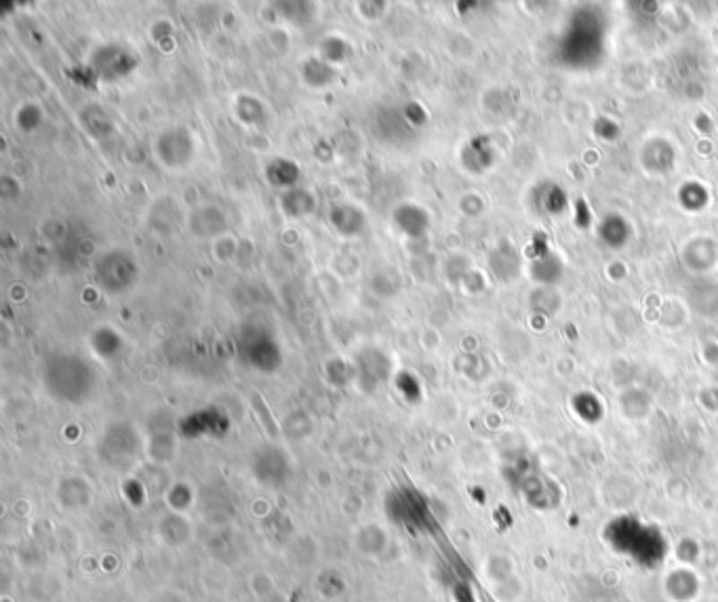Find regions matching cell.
<instances>
[{
	"label": "cell",
	"instance_id": "7",
	"mask_svg": "<svg viewBox=\"0 0 718 602\" xmlns=\"http://www.w3.org/2000/svg\"><path fill=\"white\" fill-rule=\"evenodd\" d=\"M91 487H89L87 480L76 479V476H70V479H64L57 487V497L65 510H82L87 508L89 502H91Z\"/></svg>",
	"mask_w": 718,
	"mask_h": 602
},
{
	"label": "cell",
	"instance_id": "12",
	"mask_svg": "<svg viewBox=\"0 0 718 602\" xmlns=\"http://www.w3.org/2000/svg\"><path fill=\"white\" fill-rule=\"evenodd\" d=\"M316 207V200L310 190H303V188H293V190H286L283 200H280V208H283V213L286 217H306L310 213L314 211Z\"/></svg>",
	"mask_w": 718,
	"mask_h": 602
},
{
	"label": "cell",
	"instance_id": "10",
	"mask_svg": "<svg viewBox=\"0 0 718 602\" xmlns=\"http://www.w3.org/2000/svg\"><path fill=\"white\" fill-rule=\"evenodd\" d=\"M299 177H302V169H299V165L291 158H274L272 163L266 166V180L277 188L285 190L297 188Z\"/></svg>",
	"mask_w": 718,
	"mask_h": 602
},
{
	"label": "cell",
	"instance_id": "5",
	"mask_svg": "<svg viewBox=\"0 0 718 602\" xmlns=\"http://www.w3.org/2000/svg\"><path fill=\"white\" fill-rule=\"evenodd\" d=\"M243 356L251 367L270 373L280 367L278 343L268 335H253L243 342Z\"/></svg>",
	"mask_w": 718,
	"mask_h": 602
},
{
	"label": "cell",
	"instance_id": "13",
	"mask_svg": "<svg viewBox=\"0 0 718 602\" xmlns=\"http://www.w3.org/2000/svg\"><path fill=\"white\" fill-rule=\"evenodd\" d=\"M91 343L95 354H99L101 359H112V356L118 354V350H121L123 339L115 329H110V326H101V329L93 333Z\"/></svg>",
	"mask_w": 718,
	"mask_h": 602
},
{
	"label": "cell",
	"instance_id": "17",
	"mask_svg": "<svg viewBox=\"0 0 718 602\" xmlns=\"http://www.w3.org/2000/svg\"><path fill=\"white\" fill-rule=\"evenodd\" d=\"M403 116L406 123L413 124V127H420V124H423V121H426V110H423L420 104H406L403 108Z\"/></svg>",
	"mask_w": 718,
	"mask_h": 602
},
{
	"label": "cell",
	"instance_id": "15",
	"mask_svg": "<svg viewBox=\"0 0 718 602\" xmlns=\"http://www.w3.org/2000/svg\"><path fill=\"white\" fill-rule=\"evenodd\" d=\"M91 110H93V116L89 114L87 110H82V124H85L89 133L95 135V137H101V135L107 133V131L112 129V124L106 118L104 110H99V108H91Z\"/></svg>",
	"mask_w": 718,
	"mask_h": 602
},
{
	"label": "cell",
	"instance_id": "6",
	"mask_svg": "<svg viewBox=\"0 0 718 602\" xmlns=\"http://www.w3.org/2000/svg\"><path fill=\"white\" fill-rule=\"evenodd\" d=\"M299 74H302V81L312 89H325L339 79V70L331 64L322 62L319 55L303 59L302 65H299Z\"/></svg>",
	"mask_w": 718,
	"mask_h": 602
},
{
	"label": "cell",
	"instance_id": "1",
	"mask_svg": "<svg viewBox=\"0 0 718 602\" xmlns=\"http://www.w3.org/2000/svg\"><path fill=\"white\" fill-rule=\"evenodd\" d=\"M93 371L79 356H56L47 362L45 384L49 394L65 403H79L93 387Z\"/></svg>",
	"mask_w": 718,
	"mask_h": 602
},
{
	"label": "cell",
	"instance_id": "11",
	"mask_svg": "<svg viewBox=\"0 0 718 602\" xmlns=\"http://www.w3.org/2000/svg\"><path fill=\"white\" fill-rule=\"evenodd\" d=\"M235 110H236V116L241 118V123L247 124V127L263 129L268 124L266 106H263L257 98H253V95H249V93L238 95Z\"/></svg>",
	"mask_w": 718,
	"mask_h": 602
},
{
	"label": "cell",
	"instance_id": "14",
	"mask_svg": "<svg viewBox=\"0 0 718 602\" xmlns=\"http://www.w3.org/2000/svg\"><path fill=\"white\" fill-rule=\"evenodd\" d=\"M350 55H352L350 45L346 43L342 37H327L319 47V57L322 62L335 65V68H338L339 64H344Z\"/></svg>",
	"mask_w": 718,
	"mask_h": 602
},
{
	"label": "cell",
	"instance_id": "9",
	"mask_svg": "<svg viewBox=\"0 0 718 602\" xmlns=\"http://www.w3.org/2000/svg\"><path fill=\"white\" fill-rule=\"evenodd\" d=\"M428 216L423 208L417 205H400L394 211V225L403 232L405 236L417 238L428 230Z\"/></svg>",
	"mask_w": 718,
	"mask_h": 602
},
{
	"label": "cell",
	"instance_id": "8",
	"mask_svg": "<svg viewBox=\"0 0 718 602\" xmlns=\"http://www.w3.org/2000/svg\"><path fill=\"white\" fill-rule=\"evenodd\" d=\"M331 225L339 232L342 236H356L361 234L367 225V217L361 208L355 205H338L331 208Z\"/></svg>",
	"mask_w": 718,
	"mask_h": 602
},
{
	"label": "cell",
	"instance_id": "16",
	"mask_svg": "<svg viewBox=\"0 0 718 602\" xmlns=\"http://www.w3.org/2000/svg\"><path fill=\"white\" fill-rule=\"evenodd\" d=\"M40 121H43V110H40L36 104L21 106L15 116V123L20 124L21 131H34L40 124Z\"/></svg>",
	"mask_w": 718,
	"mask_h": 602
},
{
	"label": "cell",
	"instance_id": "3",
	"mask_svg": "<svg viewBox=\"0 0 718 602\" xmlns=\"http://www.w3.org/2000/svg\"><path fill=\"white\" fill-rule=\"evenodd\" d=\"M140 64V55L124 45H107L93 53L91 70L98 81H121L129 76Z\"/></svg>",
	"mask_w": 718,
	"mask_h": 602
},
{
	"label": "cell",
	"instance_id": "4",
	"mask_svg": "<svg viewBox=\"0 0 718 602\" xmlns=\"http://www.w3.org/2000/svg\"><path fill=\"white\" fill-rule=\"evenodd\" d=\"M157 154L160 163L169 169H182V166L190 165L194 157V140L190 131L184 127L165 131L157 141Z\"/></svg>",
	"mask_w": 718,
	"mask_h": 602
},
{
	"label": "cell",
	"instance_id": "2",
	"mask_svg": "<svg viewBox=\"0 0 718 602\" xmlns=\"http://www.w3.org/2000/svg\"><path fill=\"white\" fill-rule=\"evenodd\" d=\"M137 261L127 251H107L95 264V278L107 293H123L137 283Z\"/></svg>",
	"mask_w": 718,
	"mask_h": 602
}]
</instances>
